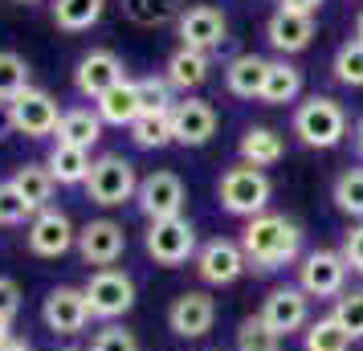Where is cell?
<instances>
[{
    "label": "cell",
    "mask_w": 363,
    "mask_h": 351,
    "mask_svg": "<svg viewBox=\"0 0 363 351\" xmlns=\"http://www.w3.org/2000/svg\"><path fill=\"white\" fill-rule=\"evenodd\" d=\"M241 250H245L249 269H286L302 257V225L281 213H262L249 217L241 229Z\"/></svg>",
    "instance_id": "6da1fadb"
},
{
    "label": "cell",
    "mask_w": 363,
    "mask_h": 351,
    "mask_svg": "<svg viewBox=\"0 0 363 351\" xmlns=\"http://www.w3.org/2000/svg\"><path fill=\"white\" fill-rule=\"evenodd\" d=\"M290 131L298 135L302 147L314 151H330L347 139V111L327 94H314V99L298 102L294 118H290Z\"/></svg>",
    "instance_id": "7a4b0ae2"
},
{
    "label": "cell",
    "mask_w": 363,
    "mask_h": 351,
    "mask_svg": "<svg viewBox=\"0 0 363 351\" xmlns=\"http://www.w3.org/2000/svg\"><path fill=\"white\" fill-rule=\"evenodd\" d=\"M269 196H274V184L262 167L237 164L216 180V201L229 217H262V213H269Z\"/></svg>",
    "instance_id": "3957f363"
},
{
    "label": "cell",
    "mask_w": 363,
    "mask_h": 351,
    "mask_svg": "<svg viewBox=\"0 0 363 351\" xmlns=\"http://www.w3.org/2000/svg\"><path fill=\"white\" fill-rule=\"evenodd\" d=\"M86 201H94L99 208H118V204L135 201L139 192V172L127 155L118 151H106L90 164V176H86Z\"/></svg>",
    "instance_id": "277c9868"
},
{
    "label": "cell",
    "mask_w": 363,
    "mask_h": 351,
    "mask_svg": "<svg viewBox=\"0 0 363 351\" xmlns=\"http://www.w3.org/2000/svg\"><path fill=\"white\" fill-rule=\"evenodd\" d=\"M143 250L155 266H167L176 269L184 262H192L200 250V237H196V225L188 217H167V221H151L147 233H143Z\"/></svg>",
    "instance_id": "5b68a950"
},
{
    "label": "cell",
    "mask_w": 363,
    "mask_h": 351,
    "mask_svg": "<svg viewBox=\"0 0 363 351\" xmlns=\"http://www.w3.org/2000/svg\"><path fill=\"white\" fill-rule=\"evenodd\" d=\"M86 302H90V315L102 318V323H118L135 306V278L127 269H94L82 286Z\"/></svg>",
    "instance_id": "8992f818"
},
{
    "label": "cell",
    "mask_w": 363,
    "mask_h": 351,
    "mask_svg": "<svg viewBox=\"0 0 363 351\" xmlns=\"http://www.w3.org/2000/svg\"><path fill=\"white\" fill-rule=\"evenodd\" d=\"M347 262L339 250H311L298 257V286L306 299H339L347 290Z\"/></svg>",
    "instance_id": "52a82bcc"
},
{
    "label": "cell",
    "mask_w": 363,
    "mask_h": 351,
    "mask_svg": "<svg viewBox=\"0 0 363 351\" xmlns=\"http://www.w3.org/2000/svg\"><path fill=\"white\" fill-rule=\"evenodd\" d=\"M4 115H9V127L25 139H45V135L57 131V102H53L50 90H41V86H29V90H21L17 99L4 106Z\"/></svg>",
    "instance_id": "ba28073f"
},
{
    "label": "cell",
    "mask_w": 363,
    "mask_h": 351,
    "mask_svg": "<svg viewBox=\"0 0 363 351\" xmlns=\"http://www.w3.org/2000/svg\"><path fill=\"white\" fill-rule=\"evenodd\" d=\"M90 302H86L82 286H53L45 302H41V323L45 331L62 335V339H74L90 327Z\"/></svg>",
    "instance_id": "9c48e42d"
},
{
    "label": "cell",
    "mask_w": 363,
    "mask_h": 351,
    "mask_svg": "<svg viewBox=\"0 0 363 351\" xmlns=\"http://www.w3.org/2000/svg\"><path fill=\"white\" fill-rule=\"evenodd\" d=\"M196 274L204 286H233L245 278V250H241V241H233V237H213V241H204L196 250Z\"/></svg>",
    "instance_id": "30bf717a"
},
{
    "label": "cell",
    "mask_w": 363,
    "mask_h": 351,
    "mask_svg": "<svg viewBox=\"0 0 363 351\" xmlns=\"http://www.w3.org/2000/svg\"><path fill=\"white\" fill-rule=\"evenodd\" d=\"M135 204L139 213L151 221H167V217H184V204H188V188L176 172H151L139 180V192H135Z\"/></svg>",
    "instance_id": "8fae6325"
},
{
    "label": "cell",
    "mask_w": 363,
    "mask_h": 351,
    "mask_svg": "<svg viewBox=\"0 0 363 351\" xmlns=\"http://www.w3.org/2000/svg\"><path fill=\"white\" fill-rule=\"evenodd\" d=\"M74 250L82 257L86 266L94 269H111L127 253V229L111 217H99V221H86L82 229H78V241H74Z\"/></svg>",
    "instance_id": "7c38bea8"
},
{
    "label": "cell",
    "mask_w": 363,
    "mask_h": 351,
    "mask_svg": "<svg viewBox=\"0 0 363 351\" xmlns=\"http://www.w3.org/2000/svg\"><path fill=\"white\" fill-rule=\"evenodd\" d=\"M176 33H180V45H188V50L213 53L229 41V21L216 4H188L176 17Z\"/></svg>",
    "instance_id": "4fadbf2b"
},
{
    "label": "cell",
    "mask_w": 363,
    "mask_h": 351,
    "mask_svg": "<svg viewBox=\"0 0 363 351\" xmlns=\"http://www.w3.org/2000/svg\"><path fill=\"white\" fill-rule=\"evenodd\" d=\"M74 241H78V229H74V221L62 213V208H41L33 221H29V233H25V245L33 257H62V253L74 250Z\"/></svg>",
    "instance_id": "5bb4252c"
},
{
    "label": "cell",
    "mask_w": 363,
    "mask_h": 351,
    "mask_svg": "<svg viewBox=\"0 0 363 351\" xmlns=\"http://www.w3.org/2000/svg\"><path fill=\"white\" fill-rule=\"evenodd\" d=\"M216 323V302L208 290H184L167 306V327L180 339H204Z\"/></svg>",
    "instance_id": "9a60e30c"
},
{
    "label": "cell",
    "mask_w": 363,
    "mask_h": 351,
    "mask_svg": "<svg viewBox=\"0 0 363 351\" xmlns=\"http://www.w3.org/2000/svg\"><path fill=\"white\" fill-rule=\"evenodd\" d=\"M257 315L286 339V335L306 331V323H311V299L302 294V286H274V290L265 294Z\"/></svg>",
    "instance_id": "2e32d148"
},
{
    "label": "cell",
    "mask_w": 363,
    "mask_h": 351,
    "mask_svg": "<svg viewBox=\"0 0 363 351\" xmlns=\"http://www.w3.org/2000/svg\"><path fill=\"white\" fill-rule=\"evenodd\" d=\"M127 78V69L118 62L115 50H90L78 57V66H74V86H78V94L82 99H102L111 86H118Z\"/></svg>",
    "instance_id": "e0dca14e"
},
{
    "label": "cell",
    "mask_w": 363,
    "mask_h": 351,
    "mask_svg": "<svg viewBox=\"0 0 363 351\" xmlns=\"http://www.w3.org/2000/svg\"><path fill=\"white\" fill-rule=\"evenodd\" d=\"M216 135V111L204 99H180L172 106V143L180 147H204Z\"/></svg>",
    "instance_id": "ac0fdd59"
},
{
    "label": "cell",
    "mask_w": 363,
    "mask_h": 351,
    "mask_svg": "<svg viewBox=\"0 0 363 351\" xmlns=\"http://www.w3.org/2000/svg\"><path fill=\"white\" fill-rule=\"evenodd\" d=\"M265 41H269L281 57L302 53L314 41V17H302V13H281V9H278L274 17L265 21Z\"/></svg>",
    "instance_id": "d6986e66"
},
{
    "label": "cell",
    "mask_w": 363,
    "mask_h": 351,
    "mask_svg": "<svg viewBox=\"0 0 363 351\" xmlns=\"http://www.w3.org/2000/svg\"><path fill=\"white\" fill-rule=\"evenodd\" d=\"M208 69H213V62H208V53L200 50H188V45H180V50L167 57L164 66V78L172 82V90L176 94H192V90H200V86L208 82Z\"/></svg>",
    "instance_id": "ffe728a7"
},
{
    "label": "cell",
    "mask_w": 363,
    "mask_h": 351,
    "mask_svg": "<svg viewBox=\"0 0 363 351\" xmlns=\"http://www.w3.org/2000/svg\"><path fill=\"white\" fill-rule=\"evenodd\" d=\"M265 69H269V57L262 53H237L229 66H225V86H229L233 99H262V86H265Z\"/></svg>",
    "instance_id": "44dd1931"
},
{
    "label": "cell",
    "mask_w": 363,
    "mask_h": 351,
    "mask_svg": "<svg viewBox=\"0 0 363 351\" xmlns=\"http://www.w3.org/2000/svg\"><path fill=\"white\" fill-rule=\"evenodd\" d=\"M94 111L106 127H131L135 118L143 115V102H139V86L135 78H123L118 86H111L102 99H94Z\"/></svg>",
    "instance_id": "7402d4cb"
},
{
    "label": "cell",
    "mask_w": 363,
    "mask_h": 351,
    "mask_svg": "<svg viewBox=\"0 0 363 351\" xmlns=\"http://www.w3.org/2000/svg\"><path fill=\"white\" fill-rule=\"evenodd\" d=\"M102 123L99 111H90V106H69V111H62V118H57V143H66V147H99V139H102Z\"/></svg>",
    "instance_id": "603a6c76"
},
{
    "label": "cell",
    "mask_w": 363,
    "mask_h": 351,
    "mask_svg": "<svg viewBox=\"0 0 363 351\" xmlns=\"http://www.w3.org/2000/svg\"><path fill=\"white\" fill-rule=\"evenodd\" d=\"M237 151H241V164L249 167H274L286 155V139H281L274 127H249L245 135H241V143H237Z\"/></svg>",
    "instance_id": "cb8c5ba5"
},
{
    "label": "cell",
    "mask_w": 363,
    "mask_h": 351,
    "mask_svg": "<svg viewBox=\"0 0 363 351\" xmlns=\"http://www.w3.org/2000/svg\"><path fill=\"white\" fill-rule=\"evenodd\" d=\"M90 151L82 147H66V143H53L50 155H45V167H50L53 184H66V188H78L86 184V176H90Z\"/></svg>",
    "instance_id": "d4e9b609"
},
{
    "label": "cell",
    "mask_w": 363,
    "mask_h": 351,
    "mask_svg": "<svg viewBox=\"0 0 363 351\" xmlns=\"http://www.w3.org/2000/svg\"><path fill=\"white\" fill-rule=\"evenodd\" d=\"M298 94H302V69H298L294 62H286V57L269 62V69H265V86H262V102L265 106H286V102H294Z\"/></svg>",
    "instance_id": "484cf974"
},
{
    "label": "cell",
    "mask_w": 363,
    "mask_h": 351,
    "mask_svg": "<svg viewBox=\"0 0 363 351\" xmlns=\"http://www.w3.org/2000/svg\"><path fill=\"white\" fill-rule=\"evenodd\" d=\"M9 184L25 196V204L33 208V217L41 213V208H50L53 176H50V167H45V164H21L17 172H13V180H9Z\"/></svg>",
    "instance_id": "4316f807"
},
{
    "label": "cell",
    "mask_w": 363,
    "mask_h": 351,
    "mask_svg": "<svg viewBox=\"0 0 363 351\" xmlns=\"http://www.w3.org/2000/svg\"><path fill=\"white\" fill-rule=\"evenodd\" d=\"M106 13V0H53V25L66 33H86L94 29Z\"/></svg>",
    "instance_id": "83f0119b"
},
{
    "label": "cell",
    "mask_w": 363,
    "mask_h": 351,
    "mask_svg": "<svg viewBox=\"0 0 363 351\" xmlns=\"http://www.w3.org/2000/svg\"><path fill=\"white\" fill-rule=\"evenodd\" d=\"M131 143L143 151H160L172 143V111H143L131 127Z\"/></svg>",
    "instance_id": "f1b7e54d"
},
{
    "label": "cell",
    "mask_w": 363,
    "mask_h": 351,
    "mask_svg": "<svg viewBox=\"0 0 363 351\" xmlns=\"http://www.w3.org/2000/svg\"><path fill=\"white\" fill-rule=\"evenodd\" d=\"M302 351H351V335L339 327L335 315L311 318L302 331Z\"/></svg>",
    "instance_id": "f546056e"
},
{
    "label": "cell",
    "mask_w": 363,
    "mask_h": 351,
    "mask_svg": "<svg viewBox=\"0 0 363 351\" xmlns=\"http://www.w3.org/2000/svg\"><path fill=\"white\" fill-rule=\"evenodd\" d=\"M330 201L335 208L351 221H363V167H343L330 184Z\"/></svg>",
    "instance_id": "4dcf8cb0"
},
{
    "label": "cell",
    "mask_w": 363,
    "mask_h": 351,
    "mask_svg": "<svg viewBox=\"0 0 363 351\" xmlns=\"http://www.w3.org/2000/svg\"><path fill=\"white\" fill-rule=\"evenodd\" d=\"M237 351H281V335L262 315H245L237 323Z\"/></svg>",
    "instance_id": "1f68e13d"
},
{
    "label": "cell",
    "mask_w": 363,
    "mask_h": 351,
    "mask_svg": "<svg viewBox=\"0 0 363 351\" xmlns=\"http://www.w3.org/2000/svg\"><path fill=\"white\" fill-rule=\"evenodd\" d=\"M29 78H33V69H29V62H25L21 53L0 50V102H4V106L17 99L21 90H29V86H33Z\"/></svg>",
    "instance_id": "d6a6232c"
},
{
    "label": "cell",
    "mask_w": 363,
    "mask_h": 351,
    "mask_svg": "<svg viewBox=\"0 0 363 351\" xmlns=\"http://www.w3.org/2000/svg\"><path fill=\"white\" fill-rule=\"evenodd\" d=\"M330 74H335V82L343 86H363V41H343L339 53H335V62H330Z\"/></svg>",
    "instance_id": "836d02e7"
},
{
    "label": "cell",
    "mask_w": 363,
    "mask_h": 351,
    "mask_svg": "<svg viewBox=\"0 0 363 351\" xmlns=\"http://www.w3.org/2000/svg\"><path fill=\"white\" fill-rule=\"evenodd\" d=\"M123 9H127V17L139 21V25H155V21H167V17H180L184 0H123Z\"/></svg>",
    "instance_id": "e575fe53"
},
{
    "label": "cell",
    "mask_w": 363,
    "mask_h": 351,
    "mask_svg": "<svg viewBox=\"0 0 363 351\" xmlns=\"http://www.w3.org/2000/svg\"><path fill=\"white\" fill-rule=\"evenodd\" d=\"M330 315L339 318V327L351 335V343L363 339V286L359 290H343L339 299H335V311Z\"/></svg>",
    "instance_id": "d590c367"
},
{
    "label": "cell",
    "mask_w": 363,
    "mask_h": 351,
    "mask_svg": "<svg viewBox=\"0 0 363 351\" xmlns=\"http://www.w3.org/2000/svg\"><path fill=\"white\" fill-rule=\"evenodd\" d=\"M135 86H139V102H143V111H172L176 106V90H172V82H167L164 74H147V78H135Z\"/></svg>",
    "instance_id": "8d00e7d4"
},
{
    "label": "cell",
    "mask_w": 363,
    "mask_h": 351,
    "mask_svg": "<svg viewBox=\"0 0 363 351\" xmlns=\"http://www.w3.org/2000/svg\"><path fill=\"white\" fill-rule=\"evenodd\" d=\"M86 351H139V335L127 331L123 323H106V327L94 331V339H90Z\"/></svg>",
    "instance_id": "74e56055"
},
{
    "label": "cell",
    "mask_w": 363,
    "mask_h": 351,
    "mask_svg": "<svg viewBox=\"0 0 363 351\" xmlns=\"http://www.w3.org/2000/svg\"><path fill=\"white\" fill-rule=\"evenodd\" d=\"M25 221H33V208L25 204V196L17 188L4 180L0 184V225H25Z\"/></svg>",
    "instance_id": "f35d334b"
},
{
    "label": "cell",
    "mask_w": 363,
    "mask_h": 351,
    "mask_svg": "<svg viewBox=\"0 0 363 351\" xmlns=\"http://www.w3.org/2000/svg\"><path fill=\"white\" fill-rule=\"evenodd\" d=\"M343 262H347V269H351V274H359L363 278V221L359 225H351V229H347V237H343Z\"/></svg>",
    "instance_id": "ab89813d"
},
{
    "label": "cell",
    "mask_w": 363,
    "mask_h": 351,
    "mask_svg": "<svg viewBox=\"0 0 363 351\" xmlns=\"http://www.w3.org/2000/svg\"><path fill=\"white\" fill-rule=\"evenodd\" d=\"M17 311H21V286L13 282V278L0 274V315L17 318Z\"/></svg>",
    "instance_id": "60d3db41"
},
{
    "label": "cell",
    "mask_w": 363,
    "mask_h": 351,
    "mask_svg": "<svg viewBox=\"0 0 363 351\" xmlns=\"http://www.w3.org/2000/svg\"><path fill=\"white\" fill-rule=\"evenodd\" d=\"M323 4H327V0H278L281 13H302V17H314Z\"/></svg>",
    "instance_id": "b9f144b4"
},
{
    "label": "cell",
    "mask_w": 363,
    "mask_h": 351,
    "mask_svg": "<svg viewBox=\"0 0 363 351\" xmlns=\"http://www.w3.org/2000/svg\"><path fill=\"white\" fill-rule=\"evenodd\" d=\"M0 351H37V347L29 343V339H21V335H13V339H9V343H4Z\"/></svg>",
    "instance_id": "7bdbcfd3"
},
{
    "label": "cell",
    "mask_w": 363,
    "mask_h": 351,
    "mask_svg": "<svg viewBox=\"0 0 363 351\" xmlns=\"http://www.w3.org/2000/svg\"><path fill=\"white\" fill-rule=\"evenodd\" d=\"M13 323H17V318L0 315V347H4V343H9V339H13Z\"/></svg>",
    "instance_id": "ee69618b"
},
{
    "label": "cell",
    "mask_w": 363,
    "mask_h": 351,
    "mask_svg": "<svg viewBox=\"0 0 363 351\" xmlns=\"http://www.w3.org/2000/svg\"><path fill=\"white\" fill-rule=\"evenodd\" d=\"M355 151H359V160H363V118L355 123Z\"/></svg>",
    "instance_id": "f6af8a7d"
},
{
    "label": "cell",
    "mask_w": 363,
    "mask_h": 351,
    "mask_svg": "<svg viewBox=\"0 0 363 351\" xmlns=\"http://www.w3.org/2000/svg\"><path fill=\"white\" fill-rule=\"evenodd\" d=\"M355 41H363V13L355 17Z\"/></svg>",
    "instance_id": "bcb514c9"
},
{
    "label": "cell",
    "mask_w": 363,
    "mask_h": 351,
    "mask_svg": "<svg viewBox=\"0 0 363 351\" xmlns=\"http://www.w3.org/2000/svg\"><path fill=\"white\" fill-rule=\"evenodd\" d=\"M17 4H37V0H17Z\"/></svg>",
    "instance_id": "7dc6e473"
},
{
    "label": "cell",
    "mask_w": 363,
    "mask_h": 351,
    "mask_svg": "<svg viewBox=\"0 0 363 351\" xmlns=\"http://www.w3.org/2000/svg\"><path fill=\"white\" fill-rule=\"evenodd\" d=\"M62 351H78V347H62Z\"/></svg>",
    "instance_id": "c3c4849f"
}]
</instances>
